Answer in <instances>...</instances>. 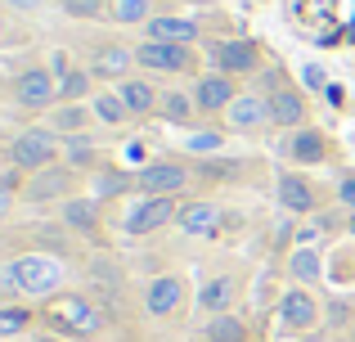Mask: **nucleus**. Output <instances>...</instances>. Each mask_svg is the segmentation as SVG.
<instances>
[{
  "label": "nucleus",
  "mask_w": 355,
  "mask_h": 342,
  "mask_svg": "<svg viewBox=\"0 0 355 342\" xmlns=\"http://www.w3.org/2000/svg\"><path fill=\"white\" fill-rule=\"evenodd\" d=\"M50 320H54V325H63L68 334H95V329L104 325V316H99L86 298H59L50 307Z\"/></svg>",
  "instance_id": "6"
},
{
  "label": "nucleus",
  "mask_w": 355,
  "mask_h": 342,
  "mask_svg": "<svg viewBox=\"0 0 355 342\" xmlns=\"http://www.w3.org/2000/svg\"><path fill=\"white\" fill-rule=\"evenodd\" d=\"M175 225L184 230V234H216L220 230V207L216 203H184L180 212H175Z\"/></svg>",
  "instance_id": "11"
},
{
  "label": "nucleus",
  "mask_w": 355,
  "mask_h": 342,
  "mask_svg": "<svg viewBox=\"0 0 355 342\" xmlns=\"http://www.w3.org/2000/svg\"><path fill=\"white\" fill-rule=\"evenodd\" d=\"M9 207H14V194H9V189H0V221L9 216Z\"/></svg>",
  "instance_id": "35"
},
{
  "label": "nucleus",
  "mask_w": 355,
  "mask_h": 342,
  "mask_svg": "<svg viewBox=\"0 0 355 342\" xmlns=\"http://www.w3.org/2000/svg\"><path fill=\"white\" fill-rule=\"evenodd\" d=\"M5 284L32 293V298H50V293L63 284V266L54 262V257H18V262L5 271Z\"/></svg>",
  "instance_id": "1"
},
{
  "label": "nucleus",
  "mask_w": 355,
  "mask_h": 342,
  "mask_svg": "<svg viewBox=\"0 0 355 342\" xmlns=\"http://www.w3.org/2000/svg\"><path fill=\"white\" fill-rule=\"evenodd\" d=\"M86 122V113H81V108H68V113H63V126H81Z\"/></svg>",
  "instance_id": "34"
},
{
  "label": "nucleus",
  "mask_w": 355,
  "mask_h": 342,
  "mask_svg": "<svg viewBox=\"0 0 355 342\" xmlns=\"http://www.w3.org/2000/svg\"><path fill=\"white\" fill-rule=\"evenodd\" d=\"M211 59H216V68L225 77H248V72H257L261 50L252 41H216L211 45Z\"/></svg>",
  "instance_id": "7"
},
{
  "label": "nucleus",
  "mask_w": 355,
  "mask_h": 342,
  "mask_svg": "<svg viewBox=\"0 0 355 342\" xmlns=\"http://www.w3.org/2000/svg\"><path fill=\"white\" fill-rule=\"evenodd\" d=\"M338 198H342V207H351V212H355V176H342Z\"/></svg>",
  "instance_id": "32"
},
{
  "label": "nucleus",
  "mask_w": 355,
  "mask_h": 342,
  "mask_svg": "<svg viewBox=\"0 0 355 342\" xmlns=\"http://www.w3.org/2000/svg\"><path fill=\"white\" fill-rule=\"evenodd\" d=\"M135 63V54L130 50H121V45H113V50H99V59H95V72H104V77H121V72Z\"/></svg>",
  "instance_id": "22"
},
{
  "label": "nucleus",
  "mask_w": 355,
  "mask_h": 342,
  "mask_svg": "<svg viewBox=\"0 0 355 342\" xmlns=\"http://www.w3.org/2000/svg\"><path fill=\"white\" fill-rule=\"evenodd\" d=\"M27 325H32V311H23V307H0V338L23 334Z\"/></svg>",
  "instance_id": "25"
},
{
  "label": "nucleus",
  "mask_w": 355,
  "mask_h": 342,
  "mask_svg": "<svg viewBox=\"0 0 355 342\" xmlns=\"http://www.w3.org/2000/svg\"><path fill=\"white\" fill-rule=\"evenodd\" d=\"M351 234H355V212H351Z\"/></svg>",
  "instance_id": "37"
},
{
  "label": "nucleus",
  "mask_w": 355,
  "mask_h": 342,
  "mask_svg": "<svg viewBox=\"0 0 355 342\" xmlns=\"http://www.w3.org/2000/svg\"><path fill=\"white\" fill-rule=\"evenodd\" d=\"M230 126H239V131H257V126L270 122V99H257V95H239L234 104L225 108Z\"/></svg>",
  "instance_id": "12"
},
{
  "label": "nucleus",
  "mask_w": 355,
  "mask_h": 342,
  "mask_svg": "<svg viewBox=\"0 0 355 342\" xmlns=\"http://www.w3.org/2000/svg\"><path fill=\"white\" fill-rule=\"evenodd\" d=\"M288 271H293L297 284H315L320 280V253H315V248H297L293 262H288Z\"/></svg>",
  "instance_id": "21"
},
{
  "label": "nucleus",
  "mask_w": 355,
  "mask_h": 342,
  "mask_svg": "<svg viewBox=\"0 0 355 342\" xmlns=\"http://www.w3.org/2000/svg\"><path fill=\"white\" fill-rule=\"evenodd\" d=\"M5 5H9V9H18V14H32L41 0H5Z\"/></svg>",
  "instance_id": "33"
},
{
  "label": "nucleus",
  "mask_w": 355,
  "mask_h": 342,
  "mask_svg": "<svg viewBox=\"0 0 355 342\" xmlns=\"http://www.w3.org/2000/svg\"><path fill=\"white\" fill-rule=\"evenodd\" d=\"M14 99H18V108H27V113L50 108L54 99H59V86H54L50 68H27L23 77H18V86H14Z\"/></svg>",
  "instance_id": "4"
},
{
  "label": "nucleus",
  "mask_w": 355,
  "mask_h": 342,
  "mask_svg": "<svg viewBox=\"0 0 355 342\" xmlns=\"http://www.w3.org/2000/svg\"><path fill=\"white\" fill-rule=\"evenodd\" d=\"M189 149L193 153H211V149H220V135L216 131H202V135H193V140H189Z\"/></svg>",
  "instance_id": "31"
},
{
  "label": "nucleus",
  "mask_w": 355,
  "mask_h": 342,
  "mask_svg": "<svg viewBox=\"0 0 355 342\" xmlns=\"http://www.w3.org/2000/svg\"><path fill=\"white\" fill-rule=\"evenodd\" d=\"M184 180H189V171H184L180 162H148V167L135 176V185L144 194H166V198H171V194H180Z\"/></svg>",
  "instance_id": "8"
},
{
  "label": "nucleus",
  "mask_w": 355,
  "mask_h": 342,
  "mask_svg": "<svg viewBox=\"0 0 355 342\" xmlns=\"http://www.w3.org/2000/svg\"><path fill=\"white\" fill-rule=\"evenodd\" d=\"M234 99H239V90L225 72H211V77H202L198 86H193V104H198L202 113H225Z\"/></svg>",
  "instance_id": "9"
},
{
  "label": "nucleus",
  "mask_w": 355,
  "mask_h": 342,
  "mask_svg": "<svg viewBox=\"0 0 355 342\" xmlns=\"http://www.w3.org/2000/svg\"><path fill=\"white\" fill-rule=\"evenodd\" d=\"M230 302H234V280H211L202 289V311H211V316H225Z\"/></svg>",
  "instance_id": "20"
},
{
  "label": "nucleus",
  "mask_w": 355,
  "mask_h": 342,
  "mask_svg": "<svg viewBox=\"0 0 355 342\" xmlns=\"http://www.w3.org/2000/svg\"><path fill=\"white\" fill-rule=\"evenodd\" d=\"M0 36H5V14H0Z\"/></svg>",
  "instance_id": "36"
},
{
  "label": "nucleus",
  "mask_w": 355,
  "mask_h": 342,
  "mask_svg": "<svg viewBox=\"0 0 355 342\" xmlns=\"http://www.w3.org/2000/svg\"><path fill=\"white\" fill-rule=\"evenodd\" d=\"M139 68H153V72H193L198 59H193L189 45H166V41H144L135 50Z\"/></svg>",
  "instance_id": "2"
},
{
  "label": "nucleus",
  "mask_w": 355,
  "mask_h": 342,
  "mask_svg": "<svg viewBox=\"0 0 355 342\" xmlns=\"http://www.w3.org/2000/svg\"><path fill=\"white\" fill-rule=\"evenodd\" d=\"M162 113L171 117V122H189V117H193V99H184V95H166V99H162Z\"/></svg>",
  "instance_id": "28"
},
{
  "label": "nucleus",
  "mask_w": 355,
  "mask_h": 342,
  "mask_svg": "<svg viewBox=\"0 0 355 342\" xmlns=\"http://www.w3.org/2000/svg\"><path fill=\"white\" fill-rule=\"evenodd\" d=\"M72 180V171L63 167H45V180H27V198H54V194H63Z\"/></svg>",
  "instance_id": "19"
},
{
  "label": "nucleus",
  "mask_w": 355,
  "mask_h": 342,
  "mask_svg": "<svg viewBox=\"0 0 355 342\" xmlns=\"http://www.w3.org/2000/svg\"><path fill=\"white\" fill-rule=\"evenodd\" d=\"M117 95L126 99V108H130V113H153V108L162 104V99H157V90L148 86V81H135V77H130V81H121V90H117Z\"/></svg>",
  "instance_id": "18"
},
{
  "label": "nucleus",
  "mask_w": 355,
  "mask_h": 342,
  "mask_svg": "<svg viewBox=\"0 0 355 342\" xmlns=\"http://www.w3.org/2000/svg\"><path fill=\"white\" fill-rule=\"evenodd\" d=\"M175 203L166 198V194H144V198L135 203V207L126 212V230L130 234H148V230H162L166 221H175Z\"/></svg>",
  "instance_id": "5"
},
{
  "label": "nucleus",
  "mask_w": 355,
  "mask_h": 342,
  "mask_svg": "<svg viewBox=\"0 0 355 342\" xmlns=\"http://www.w3.org/2000/svg\"><path fill=\"white\" fill-rule=\"evenodd\" d=\"M86 90H90V77H86V72H77V68H72V72H68V77H63V86H59V95H68V99H77V95H86Z\"/></svg>",
  "instance_id": "30"
},
{
  "label": "nucleus",
  "mask_w": 355,
  "mask_h": 342,
  "mask_svg": "<svg viewBox=\"0 0 355 342\" xmlns=\"http://www.w3.org/2000/svg\"><path fill=\"white\" fill-rule=\"evenodd\" d=\"M288 158H293V162H324V158H329V140L306 126V131H297L293 140H288Z\"/></svg>",
  "instance_id": "16"
},
{
  "label": "nucleus",
  "mask_w": 355,
  "mask_h": 342,
  "mask_svg": "<svg viewBox=\"0 0 355 342\" xmlns=\"http://www.w3.org/2000/svg\"><path fill=\"white\" fill-rule=\"evenodd\" d=\"M270 122L288 126V131L302 126L306 122V99L297 95V90H275V95H270Z\"/></svg>",
  "instance_id": "14"
},
{
  "label": "nucleus",
  "mask_w": 355,
  "mask_h": 342,
  "mask_svg": "<svg viewBox=\"0 0 355 342\" xmlns=\"http://www.w3.org/2000/svg\"><path fill=\"white\" fill-rule=\"evenodd\" d=\"M279 316H284L293 329H311L315 320H320V307H315V298H311V293L293 289V293L284 298V307H279Z\"/></svg>",
  "instance_id": "15"
},
{
  "label": "nucleus",
  "mask_w": 355,
  "mask_h": 342,
  "mask_svg": "<svg viewBox=\"0 0 355 342\" xmlns=\"http://www.w3.org/2000/svg\"><path fill=\"white\" fill-rule=\"evenodd\" d=\"M148 9H153V0H113V23H148Z\"/></svg>",
  "instance_id": "23"
},
{
  "label": "nucleus",
  "mask_w": 355,
  "mask_h": 342,
  "mask_svg": "<svg viewBox=\"0 0 355 342\" xmlns=\"http://www.w3.org/2000/svg\"><path fill=\"white\" fill-rule=\"evenodd\" d=\"M144 27H148V41H166V45H193L198 41V23H193V18L153 14Z\"/></svg>",
  "instance_id": "10"
},
{
  "label": "nucleus",
  "mask_w": 355,
  "mask_h": 342,
  "mask_svg": "<svg viewBox=\"0 0 355 342\" xmlns=\"http://www.w3.org/2000/svg\"><path fill=\"white\" fill-rule=\"evenodd\" d=\"M68 225L90 230L95 225V203H68Z\"/></svg>",
  "instance_id": "29"
},
{
  "label": "nucleus",
  "mask_w": 355,
  "mask_h": 342,
  "mask_svg": "<svg viewBox=\"0 0 355 342\" xmlns=\"http://www.w3.org/2000/svg\"><path fill=\"white\" fill-rule=\"evenodd\" d=\"M279 203H284L288 212H315V189L302 180V176H279Z\"/></svg>",
  "instance_id": "17"
},
{
  "label": "nucleus",
  "mask_w": 355,
  "mask_h": 342,
  "mask_svg": "<svg viewBox=\"0 0 355 342\" xmlns=\"http://www.w3.org/2000/svg\"><path fill=\"white\" fill-rule=\"evenodd\" d=\"M108 9H113V0H63V14L72 18H99Z\"/></svg>",
  "instance_id": "26"
},
{
  "label": "nucleus",
  "mask_w": 355,
  "mask_h": 342,
  "mask_svg": "<svg viewBox=\"0 0 355 342\" xmlns=\"http://www.w3.org/2000/svg\"><path fill=\"white\" fill-rule=\"evenodd\" d=\"M95 113L104 117L108 126H121V122L130 117V108H126V99H121V95H99V99H95Z\"/></svg>",
  "instance_id": "24"
},
{
  "label": "nucleus",
  "mask_w": 355,
  "mask_h": 342,
  "mask_svg": "<svg viewBox=\"0 0 355 342\" xmlns=\"http://www.w3.org/2000/svg\"><path fill=\"white\" fill-rule=\"evenodd\" d=\"M54 158H59V140H54V131H23L14 140V167L18 171L54 167Z\"/></svg>",
  "instance_id": "3"
},
{
  "label": "nucleus",
  "mask_w": 355,
  "mask_h": 342,
  "mask_svg": "<svg viewBox=\"0 0 355 342\" xmlns=\"http://www.w3.org/2000/svg\"><path fill=\"white\" fill-rule=\"evenodd\" d=\"M180 298H184V284L175 280V275H162V280L148 284L144 307H148V316H171V311L180 307Z\"/></svg>",
  "instance_id": "13"
},
{
  "label": "nucleus",
  "mask_w": 355,
  "mask_h": 342,
  "mask_svg": "<svg viewBox=\"0 0 355 342\" xmlns=\"http://www.w3.org/2000/svg\"><path fill=\"white\" fill-rule=\"evenodd\" d=\"M248 334H243V325L234 316H216L211 320V342H243Z\"/></svg>",
  "instance_id": "27"
}]
</instances>
